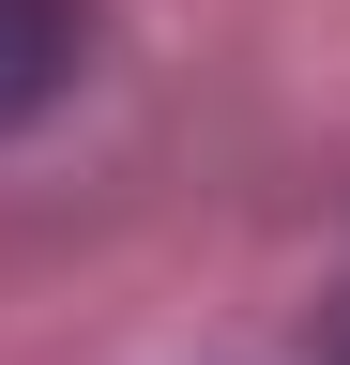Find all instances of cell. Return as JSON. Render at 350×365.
<instances>
[{"instance_id": "6da1fadb", "label": "cell", "mask_w": 350, "mask_h": 365, "mask_svg": "<svg viewBox=\"0 0 350 365\" xmlns=\"http://www.w3.org/2000/svg\"><path fill=\"white\" fill-rule=\"evenodd\" d=\"M76 61H92V0H0V137L16 122H46Z\"/></svg>"}]
</instances>
